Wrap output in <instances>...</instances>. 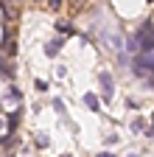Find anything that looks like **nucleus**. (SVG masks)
<instances>
[{
  "mask_svg": "<svg viewBox=\"0 0 154 157\" xmlns=\"http://www.w3.org/2000/svg\"><path fill=\"white\" fill-rule=\"evenodd\" d=\"M3 67H6V65H3V62H0V70H3Z\"/></svg>",
  "mask_w": 154,
  "mask_h": 157,
  "instance_id": "0eeeda50",
  "label": "nucleus"
},
{
  "mask_svg": "<svg viewBox=\"0 0 154 157\" xmlns=\"http://www.w3.org/2000/svg\"><path fill=\"white\" fill-rule=\"evenodd\" d=\"M101 87H104V98L109 101V98H112V82H109V73H101Z\"/></svg>",
  "mask_w": 154,
  "mask_h": 157,
  "instance_id": "f257e3e1",
  "label": "nucleus"
},
{
  "mask_svg": "<svg viewBox=\"0 0 154 157\" xmlns=\"http://www.w3.org/2000/svg\"><path fill=\"white\" fill-rule=\"evenodd\" d=\"M65 157H67V154H65Z\"/></svg>",
  "mask_w": 154,
  "mask_h": 157,
  "instance_id": "1a4fd4ad",
  "label": "nucleus"
},
{
  "mask_svg": "<svg viewBox=\"0 0 154 157\" xmlns=\"http://www.w3.org/2000/svg\"><path fill=\"white\" fill-rule=\"evenodd\" d=\"M98 157H112V154H109V151H101V154H98Z\"/></svg>",
  "mask_w": 154,
  "mask_h": 157,
  "instance_id": "423d86ee",
  "label": "nucleus"
},
{
  "mask_svg": "<svg viewBox=\"0 0 154 157\" xmlns=\"http://www.w3.org/2000/svg\"><path fill=\"white\" fill-rule=\"evenodd\" d=\"M59 6H62V0H51V9H53V11L59 9Z\"/></svg>",
  "mask_w": 154,
  "mask_h": 157,
  "instance_id": "39448f33",
  "label": "nucleus"
},
{
  "mask_svg": "<svg viewBox=\"0 0 154 157\" xmlns=\"http://www.w3.org/2000/svg\"><path fill=\"white\" fill-rule=\"evenodd\" d=\"M56 28H59V34H73V28H70L67 23H59V25H56Z\"/></svg>",
  "mask_w": 154,
  "mask_h": 157,
  "instance_id": "20e7f679",
  "label": "nucleus"
},
{
  "mask_svg": "<svg viewBox=\"0 0 154 157\" xmlns=\"http://www.w3.org/2000/svg\"><path fill=\"white\" fill-rule=\"evenodd\" d=\"M59 48H62V42H59V39H53V42H48L45 53H48V56H56V53H59Z\"/></svg>",
  "mask_w": 154,
  "mask_h": 157,
  "instance_id": "f03ea898",
  "label": "nucleus"
},
{
  "mask_svg": "<svg viewBox=\"0 0 154 157\" xmlns=\"http://www.w3.org/2000/svg\"><path fill=\"white\" fill-rule=\"evenodd\" d=\"M84 104H87L90 109H98V95H92V93H87V95H84Z\"/></svg>",
  "mask_w": 154,
  "mask_h": 157,
  "instance_id": "7ed1b4c3",
  "label": "nucleus"
},
{
  "mask_svg": "<svg viewBox=\"0 0 154 157\" xmlns=\"http://www.w3.org/2000/svg\"><path fill=\"white\" fill-rule=\"evenodd\" d=\"M151 124H154V115H151ZM151 129H154V126H151Z\"/></svg>",
  "mask_w": 154,
  "mask_h": 157,
  "instance_id": "6e6552de",
  "label": "nucleus"
}]
</instances>
